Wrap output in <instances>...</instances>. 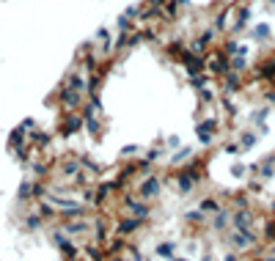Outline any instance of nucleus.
I'll return each mask as SVG.
<instances>
[{
    "label": "nucleus",
    "mask_w": 275,
    "mask_h": 261,
    "mask_svg": "<svg viewBox=\"0 0 275 261\" xmlns=\"http://www.w3.org/2000/svg\"><path fill=\"white\" fill-rule=\"evenodd\" d=\"M77 132H82V113L72 110V113H60L58 118V138H74Z\"/></svg>",
    "instance_id": "nucleus-5"
},
{
    "label": "nucleus",
    "mask_w": 275,
    "mask_h": 261,
    "mask_svg": "<svg viewBox=\"0 0 275 261\" xmlns=\"http://www.w3.org/2000/svg\"><path fill=\"white\" fill-rule=\"evenodd\" d=\"M154 256L170 261L174 256H179V242H176V239H162V242H157V248H154Z\"/></svg>",
    "instance_id": "nucleus-12"
},
{
    "label": "nucleus",
    "mask_w": 275,
    "mask_h": 261,
    "mask_svg": "<svg viewBox=\"0 0 275 261\" xmlns=\"http://www.w3.org/2000/svg\"><path fill=\"white\" fill-rule=\"evenodd\" d=\"M22 226H25V231H38V228L44 226V217H42V215H36V212H30V215H25Z\"/></svg>",
    "instance_id": "nucleus-17"
},
{
    "label": "nucleus",
    "mask_w": 275,
    "mask_h": 261,
    "mask_svg": "<svg viewBox=\"0 0 275 261\" xmlns=\"http://www.w3.org/2000/svg\"><path fill=\"white\" fill-rule=\"evenodd\" d=\"M118 206L126 212V215H132V217H143V220L152 217V206H148V201L138 198L135 193H130V190L118 193Z\"/></svg>",
    "instance_id": "nucleus-2"
},
{
    "label": "nucleus",
    "mask_w": 275,
    "mask_h": 261,
    "mask_svg": "<svg viewBox=\"0 0 275 261\" xmlns=\"http://www.w3.org/2000/svg\"><path fill=\"white\" fill-rule=\"evenodd\" d=\"M184 223H187V226H192V228H209V217L204 215L198 206H196V209H187L184 212Z\"/></svg>",
    "instance_id": "nucleus-15"
},
{
    "label": "nucleus",
    "mask_w": 275,
    "mask_h": 261,
    "mask_svg": "<svg viewBox=\"0 0 275 261\" xmlns=\"http://www.w3.org/2000/svg\"><path fill=\"white\" fill-rule=\"evenodd\" d=\"M220 261H245V256H242V253H234V250H228V253H226Z\"/></svg>",
    "instance_id": "nucleus-22"
},
{
    "label": "nucleus",
    "mask_w": 275,
    "mask_h": 261,
    "mask_svg": "<svg viewBox=\"0 0 275 261\" xmlns=\"http://www.w3.org/2000/svg\"><path fill=\"white\" fill-rule=\"evenodd\" d=\"M258 132L253 127H248V129H240L236 132V143H240V149H242V154H248V151H253L258 146Z\"/></svg>",
    "instance_id": "nucleus-11"
},
{
    "label": "nucleus",
    "mask_w": 275,
    "mask_h": 261,
    "mask_svg": "<svg viewBox=\"0 0 275 261\" xmlns=\"http://www.w3.org/2000/svg\"><path fill=\"white\" fill-rule=\"evenodd\" d=\"M104 261H126V259H124V256H108Z\"/></svg>",
    "instance_id": "nucleus-26"
},
{
    "label": "nucleus",
    "mask_w": 275,
    "mask_h": 261,
    "mask_svg": "<svg viewBox=\"0 0 275 261\" xmlns=\"http://www.w3.org/2000/svg\"><path fill=\"white\" fill-rule=\"evenodd\" d=\"M196 154H198V151L192 149V146H182V149H176L174 154L168 157V165L174 168V171H179V168L190 165V162L196 160Z\"/></svg>",
    "instance_id": "nucleus-8"
},
{
    "label": "nucleus",
    "mask_w": 275,
    "mask_h": 261,
    "mask_svg": "<svg viewBox=\"0 0 275 261\" xmlns=\"http://www.w3.org/2000/svg\"><path fill=\"white\" fill-rule=\"evenodd\" d=\"M264 6H267V8H275V0H264Z\"/></svg>",
    "instance_id": "nucleus-27"
},
{
    "label": "nucleus",
    "mask_w": 275,
    "mask_h": 261,
    "mask_svg": "<svg viewBox=\"0 0 275 261\" xmlns=\"http://www.w3.org/2000/svg\"><path fill=\"white\" fill-rule=\"evenodd\" d=\"M60 231L69 234L72 239H80V237H88L91 239V217L86 215H72V217H60Z\"/></svg>",
    "instance_id": "nucleus-3"
},
{
    "label": "nucleus",
    "mask_w": 275,
    "mask_h": 261,
    "mask_svg": "<svg viewBox=\"0 0 275 261\" xmlns=\"http://www.w3.org/2000/svg\"><path fill=\"white\" fill-rule=\"evenodd\" d=\"M146 226V220L143 217H132V215H116V220H113V234H118V237H124V239H130V237H135L140 228Z\"/></svg>",
    "instance_id": "nucleus-6"
},
{
    "label": "nucleus",
    "mask_w": 275,
    "mask_h": 261,
    "mask_svg": "<svg viewBox=\"0 0 275 261\" xmlns=\"http://www.w3.org/2000/svg\"><path fill=\"white\" fill-rule=\"evenodd\" d=\"M198 209H201L206 217H212V215H218V212L223 209V198H220V195H204V198L198 201Z\"/></svg>",
    "instance_id": "nucleus-13"
},
{
    "label": "nucleus",
    "mask_w": 275,
    "mask_h": 261,
    "mask_svg": "<svg viewBox=\"0 0 275 261\" xmlns=\"http://www.w3.org/2000/svg\"><path fill=\"white\" fill-rule=\"evenodd\" d=\"M135 261H154V256H146V253H140V256H138Z\"/></svg>",
    "instance_id": "nucleus-25"
},
{
    "label": "nucleus",
    "mask_w": 275,
    "mask_h": 261,
    "mask_svg": "<svg viewBox=\"0 0 275 261\" xmlns=\"http://www.w3.org/2000/svg\"><path fill=\"white\" fill-rule=\"evenodd\" d=\"M170 261H192V259H190V256H182V253H179V256H174Z\"/></svg>",
    "instance_id": "nucleus-24"
},
{
    "label": "nucleus",
    "mask_w": 275,
    "mask_h": 261,
    "mask_svg": "<svg viewBox=\"0 0 275 261\" xmlns=\"http://www.w3.org/2000/svg\"><path fill=\"white\" fill-rule=\"evenodd\" d=\"M220 154H226V157H242V149H240V143H236V138L234 140H226L223 146H220Z\"/></svg>",
    "instance_id": "nucleus-19"
},
{
    "label": "nucleus",
    "mask_w": 275,
    "mask_h": 261,
    "mask_svg": "<svg viewBox=\"0 0 275 261\" xmlns=\"http://www.w3.org/2000/svg\"><path fill=\"white\" fill-rule=\"evenodd\" d=\"M162 176L160 173H148V176H143V179H138V187H135V195L138 198H143V201H157L160 195H162Z\"/></svg>",
    "instance_id": "nucleus-4"
},
{
    "label": "nucleus",
    "mask_w": 275,
    "mask_h": 261,
    "mask_svg": "<svg viewBox=\"0 0 275 261\" xmlns=\"http://www.w3.org/2000/svg\"><path fill=\"white\" fill-rule=\"evenodd\" d=\"M220 127H223V118L220 116H206V118H198L196 121V138L204 149L218 143L220 138Z\"/></svg>",
    "instance_id": "nucleus-1"
},
{
    "label": "nucleus",
    "mask_w": 275,
    "mask_h": 261,
    "mask_svg": "<svg viewBox=\"0 0 275 261\" xmlns=\"http://www.w3.org/2000/svg\"><path fill=\"white\" fill-rule=\"evenodd\" d=\"M250 176L262 179L264 184L272 182V179H275V151H270V154L262 157V160L250 162Z\"/></svg>",
    "instance_id": "nucleus-7"
},
{
    "label": "nucleus",
    "mask_w": 275,
    "mask_h": 261,
    "mask_svg": "<svg viewBox=\"0 0 275 261\" xmlns=\"http://www.w3.org/2000/svg\"><path fill=\"white\" fill-rule=\"evenodd\" d=\"M253 261H275V256L272 253H262V256H256Z\"/></svg>",
    "instance_id": "nucleus-23"
},
{
    "label": "nucleus",
    "mask_w": 275,
    "mask_h": 261,
    "mask_svg": "<svg viewBox=\"0 0 275 261\" xmlns=\"http://www.w3.org/2000/svg\"><path fill=\"white\" fill-rule=\"evenodd\" d=\"M204 261H220V259H212V256L206 253V256H204Z\"/></svg>",
    "instance_id": "nucleus-28"
},
{
    "label": "nucleus",
    "mask_w": 275,
    "mask_h": 261,
    "mask_svg": "<svg viewBox=\"0 0 275 261\" xmlns=\"http://www.w3.org/2000/svg\"><path fill=\"white\" fill-rule=\"evenodd\" d=\"M165 146H168V151L174 154L176 149H182V140H179V135H165Z\"/></svg>",
    "instance_id": "nucleus-21"
},
{
    "label": "nucleus",
    "mask_w": 275,
    "mask_h": 261,
    "mask_svg": "<svg viewBox=\"0 0 275 261\" xmlns=\"http://www.w3.org/2000/svg\"><path fill=\"white\" fill-rule=\"evenodd\" d=\"M140 154H143V149H140L138 143H130V146H124V149H121V160H124V162L140 160Z\"/></svg>",
    "instance_id": "nucleus-18"
},
{
    "label": "nucleus",
    "mask_w": 275,
    "mask_h": 261,
    "mask_svg": "<svg viewBox=\"0 0 275 261\" xmlns=\"http://www.w3.org/2000/svg\"><path fill=\"white\" fill-rule=\"evenodd\" d=\"M262 99H264V105L275 107V85H267V88H262Z\"/></svg>",
    "instance_id": "nucleus-20"
},
{
    "label": "nucleus",
    "mask_w": 275,
    "mask_h": 261,
    "mask_svg": "<svg viewBox=\"0 0 275 261\" xmlns=\"http://www.w3.org/2000/svg\"><path fill=\"white\" fill-rule=\"evenodd\" d=\"M228 173H231V179H248V176H250V165L242 162V160H234L228 165Z\"/></svg>",
    "instance_id": "nucleus-16"
},
{
    "label": "nucleus",
    "mask_w": 275,
    "mask_h": 261,
    "mask_svg": "<svg viewBox=\"0 0 275 261\" xmlns=\"http://www.w3.org/2000/svg\"><path fill=\"white\" fill-rule=\"evenodd\" d=\"M272 110L275 107H270V105H258V107H253L250 113H248V127H264V124H270V118H272Z\"/></svg>",
    "instance_id": "nucleus-10"
},
{
    "label": "nucleus",
    "mask_w": 275,
    "mask_h": 261,
    "mask_svg": "<svg viewBox=\"0 0 275 261\" xmlns=\"http://www.w3.org/2000/svg\"><path fill=\"white\" fill-rule=\"evenodd\" d=\"M250 39H253V44H267V41L272 39V28H270V22H256L253 25Z\"/></svg>",
    "instance_id": "nucleus-14"
},
{
    "label": "nucleus",
    "mask_w": 275,
    "mask_h": 261,
    "mask_svg": "<svg viewBox=\"0 0 275 261\" xmlns=\"http://www.w3.org/2000/svg\"><path fill=\"white\" fill-rule=\"evenodd\" d=\"M209 231H214V234H228L231 231V209L228 206H223L218 215L209 217Z\"/></svg>",
    "instance_id": "nucleus-9"
}]
</instances>
